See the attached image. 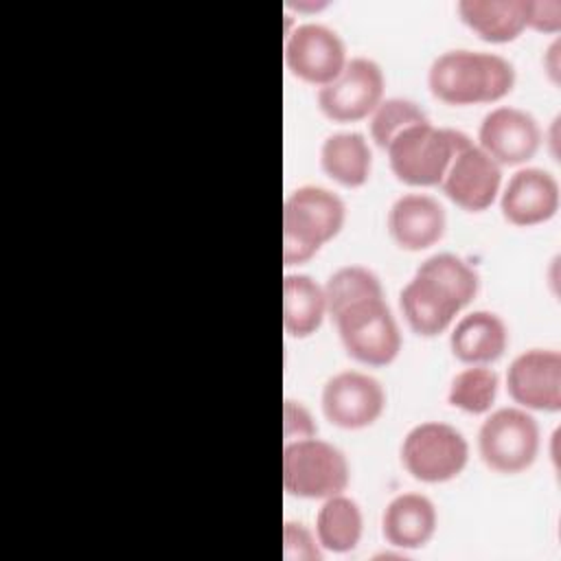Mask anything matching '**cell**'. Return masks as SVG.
Listing matches in <instances>:
<instances>
[{
  "instance_id": "obj_18",
  "label": "cell",
  "mask_w": 561,
  "mask_h": 561,
  "mask_svg": "<svg viewBox=\"0 0 561 561\" xmlns=\"http://www.w3.org/2000/svg\"><path fill=\"white\" fill-rule=\"evenodd\" d=\"M508 329L502 316L489 309H473L454 320L449 348L462 364H491L504 355Z\"/></svg>"
},
{
  "instance_id": "obj_2",
  "label": "cell",
  "mask_w": 561,
  "mask_h": 561,
  "mask_svg": "<svg viewBox=\"0 0 561 561\" xmlns=\"http://www.w3.org/2000/svg\"><path fill=\"white\" fill-rule=\"evenodd\" d=\"M346 221L344 199L320 184H302L283 202V263L298 265L340 234Z\"/></svg>"
},
{
  "instance_id": "obj_14",
  "label": "cell",
  "mask_w": 561,
  "mask_h": 561,
  "mask_svg": "<svg viewBox=\"0 0 561 561\" xmlns=\"http://www.w3.org/2000/svg\"><path fill=\"white\" fill-rule=\"evenodd\" d=\"M561 188L554 173L543 167H519L502 184L497 202L513 226H537L559 210Z\"/></svg>"
},
{
  "instance_id": "obj_22",
  "label": "cell",
  "mask_w": 561,
  "mask_h": 561,
  "mask_svg": "<svg viewBox=\"0 0 561 561\" xmlns=\"http://www.w3.org/2000/svg\"><path fill=\"white\" fill-rule=\"evenodd\" d=\"M313 533L324 552L346 554L355 550L364 535L362 506L346 493L324 497L316 513Z\"/></svg>"
},
{
  "instance_id": "obj_4",
  "label": "cell",
  "mask_w": 561,
  "mask_h": 561,
  "mask_svg": "<svg viewBox=\"0 0 561 561\" xmlns=\"http://www.w3.org/2000/svg\"><path fill=\"white\" fill-rule=\"evenodd\" d=\"M351 482L346 454L318 436L283 443V489L300 500L344 493Z\"/></svg>"
},
{
  "instance_id": "obj_27",
  "label": "cell",
  "mask_w": 561,
  "mask_h": 561,
  "mask_svg": "<svg viewBox=\"0 0 561 561\" xmlns=\"http://www.w3.org/2000/svg\"><path fill=\"white\" fill-rule=\"evenodd\" d=\"M283 559L285 561H322L324 550L318 537L302 522L287 519L283 524Z\"/></svg>"
},
{
  "instance_id": "obj_19",
  "label": "cell",
  "mask_w": 561,
  "mask_h": 561,
  "mask_svg": "<svg viewBox=\"0 0 561 561\" xmlns=\"http://www.w3.org/2000/svg\"><path fill=\"white\" fill-rule=\"evenodd\" d=\"M320 167L337 184L357 188L373 171V149L368 138L355 129L329 134L320 145Z\"/></svg>"
},
{
  "instance_id": "obj_1",
  "label": "cell",
  "mask_w": 561,
  "mask_h": 561,
  "mask_svg": "<svg viewBox=\"0 0 561 561\" xmlns=\"http://www.w3.org/2000/svg\"><path fill=\"white\" fill-rule=\"evenodd\" d=\"M515 66L500 53L449 48L427 68L430 92L447 105L495 103L515 85Z\"/></svg>"
},
{
  "instance_id": "obj_12",
  "label": "cell",
  "mask_w": 561,
  "mask_h": 561,
  "mask_svg": "<svg viewBox=\"0 0 561 561\" xmlns=\"http://www.w3.org/2000/svg\"><path fill=\"white\" fill-rule=\"evenodd\" d=\"M438 186L458 208L480 213L486 210L500 195L502 167L471 138L454 153Z\"/></svg>"
},
{
  "instance_id": "obj_30",
  "label": "cell",
  "mask_w": 561,
  "mask_h": 561,
  "mask_svg": "<svg viewBox=\"0 0 561 561\" xmlns=\"http://www.w3.org/2000/svg\"><path fill=\"white\" fill-rule=\"evenodd\" d=\"M541 64H543V70L546 75L550 77L552 83H559L561 79V64H559V37L550 42V46L546 48L543 57H541Z\"/></svg>"
},
{
  "instance_id": "obj_17",
  "label": "cell",
  "mask_w": 561,
  "mask_h": 561,
  "mask_svg": "<svg viewBox=\"0 0 561 561\" xmlns=\"http://www.w3.org/2000/svg\"><path fill=\"white\" fill-rule=\"evenodd\" d=\"M436 504L419 491L397 493L381 511V537L401 552L425 548L436 535Z\"/></svg>"
},
{
  "instance_id": "obj_6",
  "label": "cell",
  "mask_w": 561,
  "mask_h": 561,
  "mask_svg": "<svg viewBox=\"0 0 561 561\" xmlns=\"http://www.w3.org/2000/svg\"><path fill=\"white\" fill-rule=\"evenodd\" d=\"M399 456L414 480L440 484L458 478L467 467L469 440L451 423L421 421L405 432Z\"/></svg>"
},
{
  "instance_id": "obj_11",
  "label": "cell",
  "mask_w": 561,
  "mask_h": 561,
  "mask_svg": "<svg viewBox=\"0 0 561 561\" xmlns=\"http://www.w3.org/2000/svg\"><path fill=\"white\" fill-rule=\"evenodd\" d=\"M476 140L500 167H519L539 151L543 131L528 110L495 105L482 116Z\"/></svg>"
},
{
  "instance_id": "obj_10",
  "label": "cell",
  "mask_w": 561,
  "mask_h": 561,
  "mask_svg": "<svg viewBox=\"0 0 561 561\" xmlns=\"http://www.w3.org/2000/svg\"><path fill=\"white\" fill-rule=\"evenodd\" d=\"M320 408L329 423L342 430H362L383 414L386 390L375 375L344 368L324 381Z\"/></svg>"
},
{
  "instance_id": "obj_23",
  "label": "cell",
  "mask_w": 561,
  "mask_h": 561,
  "mask_svg": "<svg viewBox=\"0 0 561 561\" xmlns=\"http://www.w3.org/2000/svg\"><path fill=\"white\" fill-rule=\"evenodd\" d=\"M324 298L327 311L335 318L346 307L368 300V298H383L381 278L366 265H342L329 274L324 280Z\"/></svg>"
},
{
  "instance_id": "obj_7",
  "label": "cell",
  "mask_w": 561,
  "mask_h": 561,
  "mask_svg": "<svg viewBox=\"0 0 561 561\" xmlns=\"http://www.w3.org/2000/svg\"><path fill=\"white\" fill-rule=\"evenodd\" d=\"M335 329L344 351L366 366H388L397 359L403 337L386 298H368L340 311Z\"/></svg>"
},
{
  "instance_id": "obj_28",
  "label": "cell",
  "mask_w": 561,
  "mask_h": 561,
  "mask_svg": "<svg viewBox=\"0 0 561 561\" xmlns=\"http://www.w3.org/2000/svg\"><path fill=\"white\" fill-rule=\"evenodd\" d=\"M318 436V423L311 410L296 399H285L283 403V438L285 443Z\"/></svg>"
},
{
  "instance_id": "obj_13",
  "label": "cell",
  "mask_w": 561,
  "mask_h": 561,
  "mask_svg": "<svg viewBox=\"0 0 561 561\" xmlns=\"http://www.w3.org/2000/svg\"><path fill=\"white\" fill-rule=\"evenodd\" d=\"M506 390L526 410H561V353L543 346L517 353L506 368Z\"/></svg>"
},
{
  "instance_id": "obj_26",
  "label": "cell",
  "mask_w": 561,
  "mask_h": 561,
  "mask_svg": "<svg viewBox=\"0 0 561 561\" xmlns=\"http://www.w3.org/2000/svg\"><path fill=\"white\" fill-rule=\"evenodd\" d=\"M421 272L438 278L443 285H447L465 305H469L480 289V274L478 270L454 252H436L430 254L419 263Z\"/></svg>"
},
{
  "instance_id": "obj_25",
  "label": "cell",
  "mask_w": 561,
  "mask_h": 561,
  "mask_svg": "<svg viewBox=\"0 0 561 561\" xmlns=\"http://www.w3.org/2000/svg\"><path fill=\"white\" fill-rule=\"evenodd\" d=\"M423 121L430 118L416 101L405 96H383L381 103L368 116L370 140L379 149H386L394 136Z\"/></svg>"
},
{
  "instance_id": "obj_21",
  "label": "cell",
  "mask_w": 561,
  "mask_h": 561,
  "mask_svg": "<svg viewBox=\"0 0 561 561\" xmlns=\"http://www.w3.org/2000/svg\"><path fill=\"white\" fill-rule=\"evenodd\" d=\"M327 298L324 287L309 274L296 272L283 278V327L291 337L313 335L324 318Z\"/></svg>"
},
{
  "instance_id": "obj_16",
  "label": "cell",
  "mask_w": 561,
  "mask_h": 561,
  "mask_svg": "<svg viewBox=\"0 0 561 561\" xmlns=\"http://www.w3.org/2000/svg\"><path fill=\"white\" fill-rule=\"evenodd\" d=\"M386 226L401 250L421 252L443 239L447 213L434 195L408 191L390 204Z\"/></svg>"
},
{
  "instance_id": "obj_5",
  "label": "cell",
  "mask_w": 561,
  "mask_h": 561,
  "mask_svg": "<svg viewBox=\"0 0 561 561\" xmlns=\"http://www.w3.org/2000/svg\"><path fill=\"white\" fill-rule=\"evenodd\" d=\"M478 454L482 462L504 476L526 471L541 445L537 419L522 405L489 410L478 427Z\"/></svg>"
},
{
  "instance_id": "obj_15",
  "label": "cell",
  "mask_w": 561,
  "mask_h": 561,
  "mask_svg": "<svg viewBox=\"0 0 561 561\" xmlns=\"http://www.w3.org/2000/svg\"><path fill=\"white\" fill-rule=\"evenodd\" d=\"M399 307L414 333L434 337L447 331L467 305L438 278L416 270L399 291Z\"/></svg>"
},
{
  "instance_id": "obj_29",
  "label": "cell",
  "mask_w": 561,
  "mask_h": 561,
  "mask_svg": "<svg viewBox=\"0 0 561 561\" xmlns=\"http://www.w3.org/2000/svg\"><path fill=\"white\" fill-rule=\"evenodd\" d=\"M526 26L537 31L557 33L561 28V2L559 0H528Z\"/></svg>"
},
{
  "instance_id": "obj_20",
  "label": "cell",
  "mask_w": 561,
  "mask_h": 561,
  "mask_svg": "<svg viewBox=\"0 0 561 561\" xmlns=\"http://www.w3.org/2000/svg\"><path fill=\"white\" fill-rule=\"evenodd\" d=\"M528 0H458L456 11L478 37L511 42L526 28Z\"/></svg>"
},
{
  "instance_id": "obj_3",
  "label": "cell",
  "mask_w": 561,
  "mask_h": 561,
  "mask_svg": "<svg viewBox=\"0 0 561 561\" xmlns=\"http://www.w3.org/2000/svg\"><path fill=\"white\" fill-rule=\"evenodd\" d=\"M469 140L471 136L462 129L423 121L394 136L383 151L399 182L425 188L440 184L454 153Z\"/></svg>"
},
{
  "instance_id": "obj_9",
  "label": "cell",
  "mask_w": 561,
  "mask_h": 561,
  "mask_svg": "<svg viewBox=\"0 0 561 561\" xmlns=\"http://www.w3.org/2000/svg\"><path fill=\"white\" fill-rule=\"evenodd\" d=\"M283 57L294 77L316 88L335 79L348 59L342 35L324 22H300L287 28Z\"/></svg>"
},
{
  "instance_id": "obj_24",
  "label": "cell",
  "mask_w": 561,
  "mask_h": 561,
  "mask_svg": "<svg viewBox=\"0 0 561 561\" xmlns=\"http://www.w3.org/2000/svg\"><path fill=\"white\" fill-rule=\"evenodd\" d=\"M497 388L500 377L489 364H467L451 377L447 401L467 414H486L495 403Z\"/></svg>"
},
{
  "instance_id": "obj_8",
  "label": "cell",
  "mask_w": 561,
  "mask_h": 561,
  "mask_svg": "<svg viewBox=\"0 0 561 561\" xmlns=\"http://www.w3.org/2000/svg\"><path fill=\"white\" fill-rule=\"evenodd\" d=\"M386 75L379 61L366 55H353L335 79L320 85L316 101L320 112L333 123H355L368 118L381 103Z\"/></svg>"
}]
</instances>
